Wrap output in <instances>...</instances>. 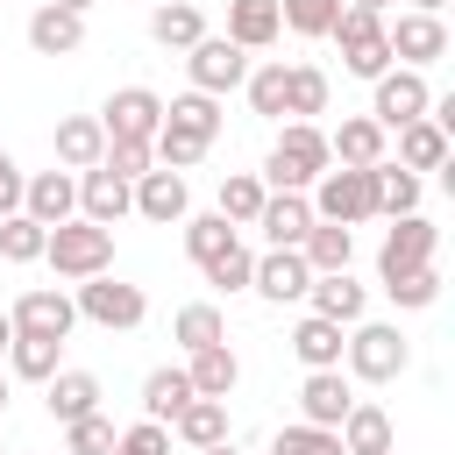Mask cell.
Wrapping results in <instances>:
<instances>
[{"mask_svg":"<svg viewBox=\"0 0 455 455\" xmlns=\"http://www.w3.org/2000/svg\"><path fill=\"white\" fill-rule=\"evenodd\" d=\"M43 263L57 270V277H100V270H114V228H100V220H85V213H71V220H57L50 228V242H43Z\"/></svg>","mask_w":455,"mask_h":455,"instance_id":"obj_1","label":"cell"},{"mask_svg":"<svg viewBox=\"0 0 455 455\" xmlns=\"http://www.w3.org/2000/svg\"><path fill=\"white\" fill-rule=\"evenodd\" d=\"M100 164H107L114 178H128V185H135V178H142L156 156H149V142H114V135H107V156H100Z\"/></svg>","mask_w":455,"mask_h":455,"instance_id":"obj_48","label":"cell"},{"mask_svg":"<svg viewBox=\"0 0 455 455\" xmlns=\"http://www.w3.org/2000/svg\"><path fill=\"white\" fill-rule=\"evenodd\" d=\"M306 192H313V199H306V206H313V220H341V228H355V220H370V213H377V178H370V171H355V164H341V171L327 164Z\"/></svg>","mask_w":455,"mask_h":455,"instance_id":"obj_3","label":"cell"},{"mask_svg":"<svg viewBox=\"0 0 455 455\" xmlns=\"http://www.w3.org/2000/svg\"><path fill=\"white\" fill-rule=\"evenodd\" d=\"M78 213H85V220H100V228H114L121 213H135V192H128V178H114L107 164L78 171Z\"/></svg>","mask_w":455,"mask_h":455,"instance_id":"obj_16","label":"cell"},{"mask_svg":"<svg viewBox=\"0 0 455 455\" xmlns=\"http://www.w3.org/2000/svg\"><path fill=\"white\" fill-rule=\"evenodd\" d=\"M171 334H178V341H185V355H192V348H206V341H228V320H220V306H206V299H199V306H178Z\"/></svg>","mask_w":455,"mask_h":455,"instance_id":"obj_39","label":"cell"},{"mask_svg":"<svg viewBox=\"0 0 455 455\" xmlns=\"http://www.w3.org/2000/svg\"><path fill=\"white\" fill-rule=\"evenodd\" d=\"M185 398H199L185 370H171V363H164V370H149V377H142V412H149V419H164V427H171Z\"/></svg>","mask_w":455,"mask_h":455,"instance_id":"obj_36","label":"cell"},{"mask_svg":"<svg viewBox=\"0 0 455 455\" xmlns=\"http://www.w3.org/2000/svg\"><path fill=\"white\" fill-rule=\"evenodd\" d=\"M135 213L142 220H156V228H171V220H185V206H192V192H185V171H164V164H149L135 185Z\"/></svg>","mask_w":455,"mask_h":455,"instance_id":"obj_13","label":"cell"},{"mask_svg":"<svg viewBox=\"0 0 455 455\" xmlns=\"http://www.w3.org/2000/svg\"><path fill=\"white\" fill-rule=\"evenodd\" d=\"M441 7H448V0H412V14H441Z\"/></svg>","mask_w":455,"mask_h":455,"instance_id":"obj_50","label":"cell"},{"mask_svg":"<svg viewBox=\"0 0 455 455\" xmlns=\"http://www.w3.org/2000/svg\"><path fill=\"white\" fill-rule=\"evenodd\" d=\"M384 291H391V306H434V299H441V270H434V263H427V270H405V277H391Z\"/></svg>","mask_w":455,"mask_h":455,"instance_id":"obj_46","label":"cell"},{"mask_svg":"<svg viewBox=\"0 0 455 455\" xmlns=\"http://www.w3.org/2000/svg\"><path fill=\"white\" fill-rule=\"evenodd\" d=\"M43 242H50L43 220H28V213H7L0 220V256L7 263H43Z\"/></svg>","mask_w":455,"mask_h":455,"instance_id":"obj_38","label":"cell"},{"mask_svg":"<svg viewBox=\"0 0 455 455\" xmlns=\"http://www.w3.org/2000/svg\"><path fill=\"white\" fill-rule=\"evenodd\" d=\"M277 36H284L277 0H228V43H242V50H270Z\"/></svg>","mask_w":455,"mask_h":455,"instance_id":"obj_27","label":"cell"},{"mask_svg":"<svg viewBox=\"0 0 455 455\" xmlns=\"http://www.w3.org/2000/svg\"><path fill=\"white\" fill-rule=\"evenodd\" d=\"M164 128L199 135V142L213 149V135H220V100H213V92H178V100L164 107Z\"/></svg>","mask_w":455,"mask_h":455,"instance_id":"obj_31","label":"cell"},{"mask_svg":"<svg viewBox=\"0 0 455 455\" xmlns=\"http://www.w3.org/2000/svg\"><path fill=\"white\" fill-rule=\"evenodd\" d=\"M370 85H377V100H370V121H377V128L419 121V114H427V100H434V92H427V78H419L412 64H405V71H377Z\"/></svg>","mask_w":455,"mask_h":455,"instance_id":"obj_11","label":"cell"},{"mask_svg":"<svg viewBox=\"0 0 455 455\" xmlns=\"http://www.w3.org/2000/svg\"><path fill=\"white\" fill-rule=\"evenodd\" d=\"M21 185H28V178H21V164L0 149V220H7V213H21Z\"/></svg>","mask_w":455,"mask_h":455,"instance_id":"obj_49","label":"cell"},{"mask_svg":"<svg viewBox=\"0 0 455 455\" xmlns=\"http://www.w3.org/2000/svg\"><path fill=\"white\" fill-rule=\"evenodd\" d=\"M78 320H92V327H142V313H149V299H142V284H121L114 270H100V277H78Z\"/></svg>","mask_w":455,"mask_h":455,"instance_id":"obj_6","label":"cell"},{"mask_svg":"<svg viewBox=\"0 0 455 455\" xmlns=\"http://www.w3.org/2000/svg\"><path fill=\"white\" fill-rule=\"evenodd\" d=\"M384 149H391V128H377L370 114H348V121L327 135V156H334V164H355V171L384 164Z\"/></svg>","mask_w":455,"mask_h":455,"instance_id":"obj_19","label":"cell"},{"mask_svg":"<svg viewBox=\"0 0 455 455\" xmlns=\"http://www.w3.org/2000/svg\"><path fill=\"white\" fill-rule=\"evenodd\" d=\"M263 192H270V185H263L256 171H228V178H220V206H213V213H220V220H235V228H256Z\"/></svg>","mask_w":455,"mask_h":455,"instance_id":"obj_35","label":"cell"},{"mask_svg":"<svg viewBox=\"0 0 455 455\" xmlns=\"http://www.w3.org/2000/svg\"><path fill=\"white\" fill-rule=\"evenodd\" d=\"M107 455H171V427H164V419H142V427L114 434V448H107Z\"/></svg>","mask_w":455,"mask_h":455,"instance_id":"obj_47","label":"cell"},{"mask_svg":"<svg viewBox=\"0 0 455 455\" xmlns=\"http://www.w3.org/2000/svg\"><path fill=\"white\" fill-rule=\"evenodd\" d=\"M334 434H341V448H348V455H391V448H398L391 412H384V405H370V398H355V405L341 412V427H334Z\"/></svg>","mask_w":455,"mask_h":455,"instance_id":"obj_18","label":"cell"},{"mask_svg":"<svg viewBox=\"0 0 455 455\" xmlns=\"http://www.w3.org/2000/svg\"><path fill=\"white\" fill-rule=\"evenodd\" d=\"M43 405H50V419H57V427H71V419L100 412V377H92V370H57Z\"/></svg>","mask_w":455,"mask_h":455,"instance_id":"obj_26","label":"cell"},{"mask_svg":"<svg viewBox=\"0 0 455 455\" xmlns=\"http://www.w3.org/2000/svg\"><path fill=\"white\" fill-rule=\"evenodd\" d=\"M21 213L43 220V228L71 220V213H78V178H71V171H36V178L21 185Z\"/></svg>","mask_w":455,"mask_h":455,"instance_id":"obj_15","label":"cell"},{"mask_svg":"<svg viewBox=\"0 0 455 455\" xmlns=\"http://www.w3.org/2000/svg\"><path fill=\"white\" fill-rule=\"evenodd\" d=\"M7 370L28 377V384H50L64 370V341H43V334H14L7 341Z\"/></svg>","mask_w":455,"mask_h":455,"instance_id":"obj_32","label":"cell"},{"mask_svg":"<svg viewBox=\"0 0 455 455\" xmlns=\"http://www.w3.org/2000/svg\"><path fill=\"white\" fill-rule=\"evenodd\" d=\"M107 156V128H100V114H71V121H57V164L64 171H92Z\"/></svg>","mask_w":455,"mask_h":455,"instance_id":"obj_24","label":"cell"},{"mask_svg":"<svg viewBox=\"0 0 455 455\" xmlns=\"http://www.w3.org/2000/svg\"><path fill=\"white\" fill-rule=\"evenodd\" d=\"M355 7H377V14H384V7H391V0H355Z\"/></svg>","mask_w":455,"mask_h":455,"instance_id":"obj_54","label":"cell"},{"mask_svg":"<svg viewBox=\"0 0 455 455\" xmlns=\"http://www.w3.org/2000/svg\"><path fill=\"white\" fill-rule=\"evenodd\" d=\"M284 114H291V121L327 114V71H320V64H284Z\"/></svg>","mask_w":455,"mask_h":455,"instance_id":"obj_34","label":"cell"},{"mask_svg":"<svg viewBox=\"0 0 455 455\" xmlns=\"http://www.w3.org/2000/svg\"><path fill=\"white\" fill-rule=\"evenodd\" d=\"M341 355H348V370H355L363 384H391V377H405V363H412L405 334L384 327V320H355L348 341H341Z\"/></svg>","mask_w":455,"mask_h":455,"instance_id":"obj_5","label":"cell"},{"mask_svg":"<svg viewBox=\"0 0 455 455\" xmlns=\"http://www.w3.org/2000/svg\"><path fill=\"white\" fill-rule=\"evenodd\" d=\"M270 455H348V448H341L334 427H306V419H299V427H277Z\"/></svg>","mask_w":455,"mask_h":455,"instance_id":"obj_41","label":"cell"},{"mask_svg":"<svg viewBox=\"0 0 455 455\" xmlns=\"http://www.w3.org/2000/svg\"><path fill=\"white\" fill-rule=\"evenodd\" d=\"M299 256H306V270H313V277H320V270H348L355 235H348L341 220H313V228H306V242H299Z\"/></svg>","mask_w":455,"mask_h":455,"instance_id":"obj_30","label":"cell"},{"mask_svg":"<svg viewBox=\"0 0 455 455\" xmlns=\"http://www.w3.org/2000/svg\"><path fill=\"white\" fill-rule=\"evenodd\" d=\"M64 448H71V455H107V448H114V419H107V412L71 419V427H64Z\"/></svg>","mask_w":455,"mask_h":455,"instance_id":"obj_45","label":"cell"},{"mask_svg":"<svg viewBox=\"0 0 455 455\" xmlns=\"http://www.w3.org/2000/svg\"><path fill=\"white\" fill-rule=\"evenodd\" d=\"M434 249H441V228H434L427 213H398L391 235H384V249H377V284H391V277H405V270H427Z\"/></svg>","mask_w":455,"mask_h":455,"instance_id":"obj_7","label":"cell"},{"mask_svg":"<svg viewBox=\"0 0 455 455\" xmlns=\"http://www.w3.org/2000/svg\"><path fill=\"white\" fill-rule=\"evenodd\" d=\"M256 228L270 235V249H299V242H306V228H313V206H306V192H263V213H256Z\"/></svg>","mask_w":455,"mask_h":455,"instance_id":"obj_21","label":"cell"},{"mask_svg":"<svg viewBox=\"0 0 455 455\" xmlns=\"http://www.w3.org/2000/svg\"><path fill=\"white\" fill-rule=\"evenodd\" d=\"M199 455H242V448H235V441H213V448H199Z\"/></svg>","mask_w":455,"mask_h":455,"instance_id":"obj_51","label":"cell"},{"mask_svg":"<svg viewBox=\"0 0 455 455\" xmlns=\"http://www.w3.org/2000/svg\"><path fill=\"white\" fill-rule=\"evenodd\" d=\"M199 270H206V284H213V291H249V270H256V256H249V249H242V235H235V242H228L220 256H206Z\"/></svg>","mask_w":455,"mask_h":455,"instance_id":"obj_40","label":"cell"},{"mask_svg":"<svg viewBox=\"0 0 455 455\" xmlns=\"http://www.w3.org/2000/svg\"><path fill=\"white\" fill-rule=\"evenodd\" d=\"M7 320H14V334H43V341H71V327H78V306H71L64 291H50V284H36V291H21V299L7 306Z\"/></svg>","mask_w":455,"mask_h":455,"instance_id":"obj_10","label":"cell"},{"mask_svg":"<svg viewBox=\"0 0 455 455\" xmlns=\"http://www.w3.org/2000/svg\"><path fill=\"white\" fill-rule=\"evenodd\" d=\"M327 164H334V156H327V135H320L313 121H291V128L270 142V156H263V185H270V192H306Z\"/></svg>","mask_w":455,"mask_h":455,"instance_id":"obj_2","label":"cell"},{"mask_svg":"<svg viewBox=\"0 0 455 455\" xmlns=\"http://www.w3.org/2000/svg\"><path fill=\"white\" fill-rule=\"evenodd\" d=\"M384 36H391V57H405L412 71H427V64L448 57V28H441V14H398V21H384Z\"/></svg>","mask_w":455,"mask_h":455,"instance_id":"obj_12","label":"cell"},{"mask_svg":"<svg viewBox=\"0 0 455 455\" xmlns=\"http://www.w3.org/2000/svg\"><path fill=\"white\" fill-rule=\"evenodd\" d=\"M341 320H320V313H306L299 327H291V355L306 363V370H341Z\"/></svg>","mask_w":455,"mask_h":455,"instance_id":"obj_25","label":"cell"},{"mask_svg":"<svg viewBox=\"0 0 455 455\" xmlns=\"http://www.w3.org/2000/svg\"><path fill=\"white\" fill-rule=\"evenodd\" d=\"M391 135H398V164L405 171H448V128L441 121L419 114V121H398Z\"/></svg>","mask_w":455,"mask_h":455,"instance_id":"obj_23","label":"cell"},{"mask_svg":"<svg viewBox=\"0 0 455 455\" xmlns=\"http://www.w3.org/2000/svg\"><path fill=\"white\" fill-rule=\"evenodd\" d=\"M185 377H192V391H199V398H228V391H235V377H242V363H235V348H228V341H206V348H192Z\"/></svg>","mask_w":455,"mask_h":455,"instance_id":"obj_28","label":"cell"},{"mask_svg":"<svg viewBox=\"0 0 455 455\" xmlns=\"http://www.w3.org/2000/svg\"><path fill=\"white\" fill-rule=\"evenodd\" d=\"M334 43H341V64L355 71V78H377V71H391V36H384V14L377 7H341L334 14V28H327Z\"/></svg>","mask_w":455,"mask_h":455,"instance_id":"obj_4","label":"cell"},{"mask_svg":"<svg viewBox=\"0 0 455 455\" xmlns=\"http://www.w3.org/2000/svg\"><path fill=\"white\" fill-rule=\"evenodd\" d=\"M171 434H178L185 448H213V441H228V398H185L178 419H171Z\"/></svg>","mask_w":455,"mask_h":455,"instance_id":"obj_29","label":"cell"},{"mask_svg":"<svg viewBox=\"0 0 455 455\" xmlns=\"http://www.w3.org/2000/svg\"><path fill=\"white\" fill-rule=\"evenodd\" d=\"M185 71H192V92H235L242 78H249V50L242 43H228V36H199L192 50H185Z\"/></svg>","mask_w":455,"mask_h":455,"instance_id":"obj_8","label":"cell"},{"mask_svg":"<svg viewBox=\"0 0 455 455\" xmlns=\"http://www.w3.org/2000/svg\"><path fill=\"white\" fill-rule=\"evenodd\" d=\"M78 43H85V14H71V7H50V0L28 14V50H36V57H71Z\"/></svg>","mask_w":455,"mask_h":455,"instance_id":"obj_20","label":"cell"},{"mask_svg":"<svg viewBox=\"0 0 455 455\" xmlns=\"http://www.w3.org/2000/svg\"><path fill=\"white\" fill-rule=\"evenodd\" d=\"M228 242H235V220H220V213H192V220H185V256H192V263L220 256Z\"/></svg>","mask_w":455,"mask_h":455,"instance_id":"obj_43","label":"cell"},{"mask_svg":"<svg viewBox=\"0 0 455 455\" xmlns=\"http://www.w3.org/2000/svg\"><path fill=\"white\" fill-rule=\"evenodd\" d=\"M370 178H377V213H419V171H405V164H370Z\"/></svg>","mask_w":455,"mask_h":455,"instance_id":"obj_37","label":"cell"},{"mask_svg":"<svg viewBox=\"0 0 455 455\" xmlns=\"http://www.w3.org/2000/svg\"><path fill=\"white\" fill-rule=\"evenodd\" d=\"M0 412H7V370H0Z\"/></svg>","mask_w":455,"mask_h":455,"instance_id":"obj_55","label":"cell"},{"mask_svg":"<svg viewBox=\"0 0 455 455\" xmlns=\"http://www.w3.org/2000/svg\"><path fill=\"white\" fill-rule=\"evenodd\" d=\"M242 92H249V107H256L263 121H277V114H284V64H249Z\"/></svg>","mask_w":455,"mask_h":455,"instance_id":"obj_42","label":"cell"},{"mask_svg":"<svg viewBox=\"0 0 455 455\" xmlns=\"http://www.w3.org/2000/svg\"><path fill=\"white\" fill-rule=\"evenodd\" d=\"M7 341H14V320H7V313H0V355H7Z\"/></svg>","mask_w":455,"mask_h":455,"instance_id":"obj_52","label":"cell"},{"mask_svg":"<svg viewBox=\"0 0 455 455\" xmlns=\"http://www.w3.org/2000/svg\"><path fill=\"white\" fill-rule=\"evenodd\" d=\"M306 299H313V313H320V320H341V327H355V320H363V306H370V291H363L348 270H320V277L306 284Z\"/></svg>","mask_w":455,"mask_h":455,"instance_id":"obj_22","label":"cell"},{"mask_svg":"<svg viewBox=\"0 0 455 455\" xmlns=\"http://www.w3.org/2000/svg\"><path fill=\"white\" fill-rule=\"evenodd\" d=\"M348 405H355V391H348L341 370H306V384H299V419L306 427H341Z\"/></svg>","mask_w":455,"mask_h":455,"instance_id":"obj_17","label":"cell"},{"mask_svg":"<svg viewBox=\"0 0 455 455\" xmlns=\"http://www.w3.org/2000/svg\"><path fill=\"white\" fill-rule=\"evenodd\" d=\"M334 14H341V0H277V21H284L291 36H327Z\"/></svg>","mask_w":455,"mask_h":455,"instance_id":"obj_44","label":"cell"},{"mask_svg":"<svg viewBox=\"0 0 455 455\" xmlns=\"http://www.w3.org/2000/svg\"><path fill=\"white\" fill-rule=\"evenodd\" d=\"M149 36H156L164 50H192V43L206 36V14H199L192 0H164V7L149 14Z\"/></svg>","mask_w":455,"mask_h":455,"instance_id":"obj_33","label":"cell"},{"mask_svg":"<svg viewBox=\"0 0 455 455\" xmlns=\"http://www.w3.org/2000/svg\"><path fill=\"white\" fill-rule=\"evenodd\" d=\"M306 284H313V270H306L299 249H270V256H256V270H249V291H263L270 306L306 299Z\"/></svg>","mask_w":455,"mask_h":455,"instance_id":"obj_14","label":"cell"},{"mask_svg":"<svg viewBox=\"0 0 455 455\" xmlns=\"http://www.w3.org/2000/svg\"><path fill=\"white\" fill-rule=\"evenodd\" d=\"M100 128H107L114 142H149V135L164 128V100H156L149 85H121V92L100 107Z\"/></svg>","mask_w":455,"mask_h":455,"instance_id":"obj_9","label":"cell"},{"mask_svg":"<svg viewBox=\"0 0 455 455\" xmlns=\"http://www.w3.org/2000/svg\"><path fill=\"white\" fill-rule=\"evenodd\" d=\"M50 7H71V14H85V7H92V0H50Z\"/></svg>","mask_w":455,"mask_h":455,"instance_id":"obj_53","label":"cell"}]
</instances>
